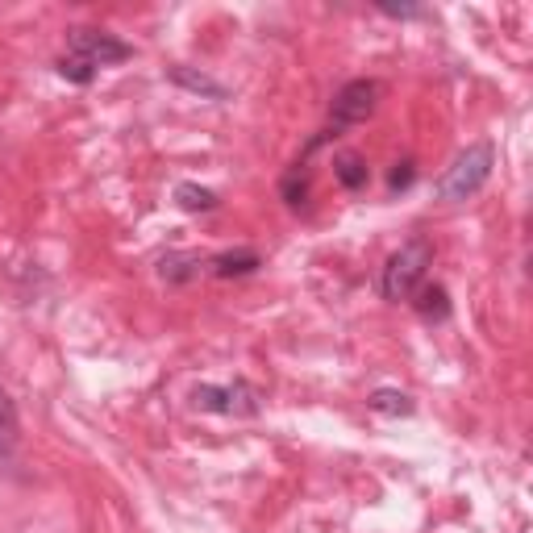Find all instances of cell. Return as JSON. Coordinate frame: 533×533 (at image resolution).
<instances>
[{
    "label": "cell",
    "instance_id": "cell-2",
    "mask_svg": "<svg viewBox=\"0 0 533 533\" xmlns=\"http://www.w3.org/2000/svg\"><path fill=\"white\" fill-rule=\"evenodd\" d=\"M429 267H434V242L417 234L396 255H388L384 275H379V292H384V300H413V292L425 284Z\"/></svg>",
    "mask_w": 533,
    "mask_h": 533
},
{
    "label": "cell",
    "instance_id": "cell-14",
    "mask_svg": "<svg viewBox=\"0 0 533 533\" xmlns=\"http://www.w3.org/2000/svg\"><path fill=\"white\" fill-rule=\"evenodd\" d=\"M171 80L188 88V92H200V96H213V100H225V88L217 80H209L205 71H188V67H171Z\"/></svg>",
    "mask_w": 533,
    "mask_h": 533
},
{
    "label": "cell",
    "instance_id": "cell-17",
    "mask_svg": "<svg viewBox=\"0 0 533 533\" xmlns=\"http://www.w3.org/2000/svg\"><path fill=\"white\" fill-rule=\"evenodd\" d=\"M379 13L392 17V21H413V17H425L429 9H421V5H379Z\"/></svg>",
    "mask_w": 533,
    "mask_h": 533
},
{
    "label": "cell",
    "instance_id": "cell-8",
    "mask_svg": "<svg viewBox=\"0 0 533 533\" xmlns=\"http://www.w3.org/2000/svg\"><path fill=\"white\" fill-rule=\"evenodd\" d=\"M413 309H417V317H425V321H446L450 317V296H446V288L442 284H425L413 292Z\"/></svg>",
    "mask_w": 533,
    "mask_h": 533
},
{
    "label": "cell",
    "instance_id": "cell-11",
    "mask_svg": "<svg viewBox=\"0 0 533 533\" xmlns=\"http://www.w3.org/2000/svg\"><path fill=\"white\" fill-rule=\"evenodd\" d=\"M279 196L288 200V209H300L304 200H309V163L296 159L292 171L284 175V184H279Z\"/></svg>",
    "mask_w": 533,
    "mask_h": 533
},
{
    "label": "cell",
    "instance_id": "cell-10",
    "mask_svg": "<svg viewBox=\"0 0 533 533\" xmlns=\"http://www.w3.org/2000/svg\"><path fill=\"white\" fill-rule=\"evenodd\" d=\"M334 175H338V184L346 188V192H359V188H367V163H363V155H354V150H342V155H334Z\"/></svg>",
    "mask_w": 533,
    "mask_h": 533
},
{
    "label": "cell",
    "instance_id": "cell-7",
    "mask_svg": "<svg viewBox=\"0 0 533 533\" xmlns=\"http://www.w3.org/2000/svg\"><path fill=\"white\" fill-rule=\"evenodd\" d=\"M209 259L192 255V250H171V255L159 259V279L163 284H188V279H196L200 271H205Z\"/></svg>",
    "mask_w": 533,
    "mask_h": 533
},
{
    "label": "cell",
    "instance_id": "cell-13",
    "mask_svg": "<svg viewBox=\"0 0 533 533\" xmlns=\"http://www.w3.org/2000/svg\"><path fill=\"white\" fill-rule=\"evenodd\" d=\"M17 404L9 400V392L0 388V459H9L13 446H17Z\"/></svg>",
    "mask_w": 533,
    "mask_h": 533
},
{
    "label": "cell",
    "instance_id": "cell-12",
    "mask_svg": "<svg viewBox=\"0 0 533 533\" xmlns=\"http://www.w3.org/2000/svg\"><path fill=\"white\" fill-rule=\"evenodd\" d=\"M175 205H180L184 213H213L217 209V192L200 188V184H180V188H175Z\"/></svg>",
    "mask_w": 533,
    "mask_h": 533
},
{
    "label": "cell",
    "instance_id": "cell-1",
    "mask_svg": "<svg viewBox=\"0 0 533 533\" xmlns=\"http://www.w3.org/2000/svg\"><path fill=\"white\" fill-rule=\"evenodd\" d=\"M492 167H496V146L488 138L471 142L467 150L454 155V163L446 167V175L438 180V200H446V205H463V200L479 196V192H484V184L492 180Z\"/></svg>",
    "mask_w": 533,
    "mask_h": 533
},
{
    "label": "cell",
    "instance_id": "cell-6",
    "mask_svg": "<svg viewBox=\"0 0 533 533\" xmlns=\"http://www.w3.org/2000/svg\"><path fill=\"white\" fill-rule=\"evenodd\" d=\"M259 267H263V259H259V250H250V246H242V250H221V255H213L205 263V271L213 279H246V275H255Z\"/></svg>",
    "mask_w": 533,
    "mask_h": 533
},
{
    "label": "cell",
    "instance_id": "cell-9",
    "mask_svg": "<svg viewBox=\"0 0 533 533\" xmlns=\"http://www.w3.org/2000/svg\"><path fill=\"white\" fill-rule=\"evenodd\" d=\"M371 413H384V417H413V396L409 392H396V388H375L371 400H367Z\"/></svg>",
    "mask_w": 533,
    "mask_h": 533
},
{
    "label": "cell",
    "instance_id": "cell-3",
    "mask_svg": "<svg viewBox=\"0 0 533 533\" xmlns=\"http://www.w3.org/2000/svg\"><path fill=\"white\" fill-rule=\"evenodd\" d=\"M192 409L221 413V417H259L263 396L246 379H234V384H200L192 388Z\"/></svg>",
    "mask_w": 533,
    "mask_h": 533
},
{
    "label": "cell",
    "instance_id": "cell-5",
    "mask_svg": "<svg viewBox=\"0 0 533 533\" xmlns=\"http://www.w3.org/2000/svg\"><path fill=\"white\" fill-rule=\"evenodd\" d=\"M375 100H379V84L375 80H350L338 88L334 105H329V125L334 130H350V125H363L375 113Z\"/></svg>",
    "mask_w": 533,
    "mask_h": 533
},
{
    "label": "cell",
    "instance_id": "cell-16",
    "mask_svg": "<svg viewBox=\"0 0 533 533\" xmlns=\"http://www.w3.org/2000/svg\"><path fill=\"white\" fill-rule=\"evenodd\" d=\"M417 180V167H413V159H404V163H396L392 171H388V188L392 192H404V188H409Z\"/></svg>",
    "mask_w": 533,
    "mask_h": 533
},
{
    "label": "cell",
    "instance_id": "cell-4",
    "mask_svg": "<svg viewBox=\"0 0 533 533\" xmlns=\"http://www.w3.org/2000/svg\"><path fill=\"white\" fill-rule=\"evenodd\" d=\"M67 55L84 59V63H92V67L100 71V67H113V63L134 59V46L121 42V38H113V34H105V30H88V25H75V30H67Z\"/></svg>",
    "mask_w": 533,
    "mask_h": 533
},
{
    "label": "cell",
    "instance_id": "cell-15",
    "mask_svg": "<svg viewBox=\"0 0 533 533\" xmlns=\"http://www.w3.org/2000/svg\"><path fill=\"white\" fill-rule=\"evenodd\" d=\"M59 75H63L67 84H80V88H84V84L96 80V67L84 63V59H75V55H63V59H59Z\"/></svg>",
    "mask_w": 533,
    "mask_h": 533
}]
</instances>
